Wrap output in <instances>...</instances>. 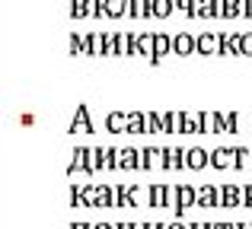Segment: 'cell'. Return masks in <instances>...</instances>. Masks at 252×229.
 I'll return each mask as SVG.
<instances>
[{
    "instance_id": "cell-1",
    "label": "cell",
    "mask_w": 252,
    "mask_h": 229,
    "mask_svg": "<svg viewBox=\"0 0 252 229\" xmlns=\"http://www.w3.org/2000/svg\"><path fill=\"white\" fill-rule=\"evenodd\" d=\"M172 207H176V217L182 220V213L189 210V207H198V188H191L189 181L185 185L176 188V201H172Z\"/></svg>"
},
{
    "instance_id": "cell-2",
    "label": "cell",
    "mask_w": 252,
    "mask_h": 229,
    "mask_svg": "<svg viewBox=\"0 0 252 229\" xmlns=\"http://www.w3.org/2000/svg\"><path fill=\"white\" fill-rule=\"evenodd\" d=\"M74 172H86V175L96 172V169H93V150H86V147H77L74 150L70 166H67V175H74Z\"/></svg>"
},
{
    "instance_id": "cell-3",
    "label": "cell",
    "mask_w": 252,
    "mask_h": 229,
    "mask_svg": "<svg viewBox=\"0 0 252 229\" xmlns=\"http://www.w3.org/2000/svg\"><path fill=\"white\" fill-rule=\"evenodd\" d=\"M141 169L144 172H150V169H166V150H160V147L141 150Z\"/></svg>"
},
{
    "instance_id": "cell-4",
    "label": "cell",
    "mask_w": 252,
    "mask_h": 229,
    "mask_svg": "<svg viewBox=\"0 0 252 229\" xmlns=\"http://www.w3.org/2000/svg\"><path fill=\"white\" fill-rule=\"evenodd\" d=\"M93 169H118V150L112 147H96L93 150Z\"/></svg>"
},
{
    "instance_id": "cell-5",
    "label": "cell",
    "mask_w": 252,
    "mask_h": 229,
    "mask_svg": "<svg viewBox=\"0 0 252 229\" xmlns=\"http://www.w3.org/2000/svg\"><path fill=\"white\" fill-rule=\"evenodd\" d=\"M233 162H236V147H217L211 153V169H217V172L233 169Z\"/></svg>"
},
{
    "instance_id": "cell-6",
    "label": "cell",
    "mask_w": 252,
    "mask_h": 229,
    "mask_svg": "<svg viewBox=\"0 0 252 229\" xmlns=\"http://www.w3.org/2000/svg\"><path fill=\"white\" fill-rule=\"evenodd\" d=\"M70 130H74V134H77V130H80V134H93V130H96V127H93V121H90V108H86L83 102L77 105V112H74V121H70Z\"/></svg>"
},
{
    "instance_id": "cell-7",
    "label": "cell",
    "mask_w": 252,
    "mask_h": 229,
    "mask_svg": "<svg viewBox=\"0 0 252 229\" xmlns=\"http://www.w3.org/2000/svg\"><path fill=\"white\" fill-rule=\"evenodd\" d=\"M166 169H172V172H182V169H189V150L169 147V150H166Z\"/></svg>"
},
{
    "instance_id": "cell-8",
    "label": "cell",
    "mask_w": 252,
    "mask_h": 229,
    "mask_svg": "<svg viewBox=\"0 0 252 229\" xmlns=\"http://www.w3.org/2000/svg\"><path fill=\"white\" fill-rule=\"evenodd\" d=\"M220 207H243V188L240 185H220Z\"/></svg>"
},
{
    "instance_id": "cell-9",
    "label": "cell",
    "mask_w": 252,
    "mask_h": 229,
    "mask_svg": "<svg viewBox=\"0 0 252 229\" xmlns=\"http://www.w3.org/2000/svg\"><path fill=\"white\" fill-rule=\"evenodd\" d=\"M115 207H137V185H115Z\"/></svg>"
},
{
    "instance_id": "cell-10",
    "label": "cell",
    "mask_w": 252,
    "mask_h": 229,
    "mask_svg": "<svg viewBox=\"0 0 252 229\" xmlns=\"http://www.w3.org/2000/svg\"><path fill=\"white\" fill-rule=\"evenodd\" d=\"M211 166V153L204 147H191L189 150V172H201Z\"/></svg>"
},
{
    "instance_id": "cell-11",
    "label": "cell",
    "mask_w": 252,
    "mask_h": 229,
    "mask_svg": "<svg viewBox=\"0 0 252 229\" xmlns=\"http://www.w3.org/2000/svg\"><path fill=\"white\" fill-rule=\"evenodd\" d=\"M198 207H220V188L217 185H201L198 188Z\"/></svg>"
},
{
    "instance_id": "cell-12",
    "label": "cell",
    "mask_w": 252,
    "mask_h": 229,
    "mask_svg": "<svg viewBox=\"0 0 252 229\" xmlns=\"http://www.w3.org/2000/svg\"><path fill=\"white\" fill-rule=\"evenodd\" d=\"M118 169H141V150L134 147L118 150Z\"/></svg>"
},
{
    "instance_id": "cell-13",
    "label": "cell",
    "mask_w": 252,
    "mask_h": 229,
    "mask_svg": "<svg viewBox=\"0 0 252 229\" xmlns=\"http://www.w3.org/2000/svg\"><path fill=\"white\" fill-rule=\"evenodd\" d=\"M105 130H109V134L128 130V115H125V112H109V115H105Z\"/></svg>"
},
{
    "instance_id": "cell-14",
    "label": "cell",
    "mask_w": 252,
    "mask_h": 229,
    "mask_svg": "<svg viewBox=\"0 0 252 229\" xmlns=\"http://www.w3.org/2000/svg\"><path fill=\"white\" fill-rule=\"evenodd\" d=\"M169 194L166 185H150V207H169Z\"/></svg>"
},
{
    "instance_id": "cell-15",
    "label": "cell",
    "mask_w": 252,
    "mask_h": 229,
    "mask_svg": "<svg viewBox=\"0 0 252 229\" xmlns=\"http://www.w3.org/2000/svg\"><path fill=\"white\" fill-rule=\"evenodd\" d=\"M144 124H147V115H141V112H128V130L131 134H144Z\"/></svg>"
},
{
    "instance_id": "cell-16",
    "label": "cell",
    "mask_w": 252,
    "mask_h": 229,
    "mask_svg": "<svg viewBox=\"0 0 252 229\" xmlns=\"http://www.w3.org/2000/svg\"><path fill=\"white\" fill-rule=\"evenodd\" d=\"M179 134H198V121L189 112H179Z\"/></svg>"
},
{
    "instance_id": "cell-17",
    "label": "cell",
    "mask_w": 252,
    "mask_h": 229,
    "mask_svg": "<svg viewBox=\"0 0 252 229\" xmlns=\"http://www.w3.org/2000/svg\"><path fill=\"white\" fill-rule=\"evenodd\" d=\"M227 130H230V124H227V115L214 112V115H211V134H227Z\"/></svg>"
},
{
    "instance_id": "cell-18",
    "label": "cell",
    "mask_w": 252,
    "mask_h": 229,
    "mask_svg": "<svg viewBox=\"0 0 252 229\" xmlns=\"http://www.w3.org/2000/svg\"><path fill=\"white\" fill-rule=\"evenodd\" d=\"M172 51H176V54H191V51H195V42H191L189 35H179L176 42H172Z\"/></svg>"
},
{
    "instance_id": "cell-19",
    "label": "cell",
    "mask_w": 252,
    "mask_h": 229,
    "mask_svg": "<svg viewBox=\"0 0 252 229\" xmlns=\"http://www.w3.org/2000/svg\"><path fill=\"white\" fill-rule=\"evenodd\" d=\"M176 124H179V115L176 112H166V115H163V134H176Z\"/></svg>"
},
{
    "instance_id": "cell-20",
    "label": "cell",
    "mask_w": 252,
    "mask_h": 229,
    "mask_svg": "<svg viewBox=\"0 0 252 229\" xmlns=\"http://www.w3.org/2000/svg\"><path fill=\"white\" fill-rule=\"evenodd\" d=\"M249 153H252V150H246V147H236V162H233V169H236V172H240V169H246Z\"/></svg>"
},
{
    "instance_id": "cell-21",
    "label": "cell",
    "mask_w": 252,
    "mask_h": 229,
    "mask_svg": "<svg viewBox=\"0 0 252 229\" xmlns=\"http://www.w3.org/2000/svg\"><path fill=\"white\" fill-rule=\"evenodd\" d=\"M99 207H115V188L102 185V198H99Z\"/></svg>"
},
{
    "instance_id": "cell-22",
    "label": "cell",
    "mask_w": 252,
    "mask_h": 229,
    "mask_svg": "<svg viewBox=\"0 0 252 229\" xmlns=\"http://www.w3.org/2000/svg\"><path fill=\"white\" fill-rule=\"evenodd\" d=\"M147 130H150V134H163V118L150 112V115H147Z\"/></svg>"
},
{
    "instance_id": "cell-23",
    "label": "cell",
    "mask_w": 252,
    "mask_h": 229,
    "mask_svg": "<svg viewBox=\"0 0 252 229\" xmlns=\"http://www.w3.org/2000/svg\"><path fill=\"white\" fill-rule=\"evenodd\" d=\"M166 48H169V42H166V35H157V54H154V64L160 61L163 54H166Z\"/></svg>"
},
{
    "instance_id": "cell-24",
    "label": "cell",
    "mask_w": 252,
    "mask_h": 229,
    "mask_svg": "<svg viewBox=\"0 0 252 229\" xmlns=\"http://www.w3.org/2000/svg\"><path fill=\"white\" fill-rule=\"evenodd\" d=\"M211 48H214V38H211V35L198 38V51H201V54H211Z\"/></svg>"
},
{
    "instance_id": "cell-25",
    "label": "cell",
    "mask_w": 252,
    "mask_h": 229,
    "mask_svg": "<svg viewBox=\"0 0 252 229\" xmlns=\"http://www.w3.org/2000/svg\"><path fill=\"white\" fill-rule=\"evenodd\" d=\"M227 124H230V134H236V130H240V127H236V124H240V115L230 112V115H227Z\"/></svg>"
},
{
    "instance_id": "cell-26",
    "label": "cell",
    "mask_w": 252,
    "mask_h": 229,
    "mask_svg": "<svg viewBox=\"0 0 252 229\" xmlns=\"http://www.w3.org/2000/svg\"><path fill=\"white\" fill-rule=\"evenodd\" d=\"M236 10H240V6H236V0H227V3H223V16H233Z\"/></svg>"
},
{
    "instance_id": "cell-27",
    "label": "cell",
    "mask_w": 252,
    "mask_h": 229,
    "mask_svg": "<svg viewBox=\"0 0 252 229\" xmlns=\"http://www.w3.org/2000/svg\"><path fill=\"white\" fill-rule=\"evenodd\" d=\"M86 13V0H74V16H83Z\"/></svg>"
},
{
    "instance_id": "cell-28",
    "label": "cell",
    "mask_w": 252,
    "mask_h": 229,
    "mask_svg": "<svg viewBox=\"0 0 252 229\" xmlns=\"http://www.w3.org/2000/svg\"><path fill=\"white\" fill-rule=\"evenodd\" d=\"M166 10H169V3H166V0H157V3H154V13H160V16H163Z\"/></svg>"
},
{
    "instance_id": "cell-29",
    "label": "cell",
    "mask_w": 252,
    "mask_h": 229,
    "mask_svg": "<svg viewBox=\"0 0 252 229\" xmlns=\"http://www.w3.org/2000/svg\"><path fill=\"white\" fill-rule=\"evenodd\" d=\"M243 54H252V35L243 38Z\"/></svg>"
},
{
    "instance_id": "cell-30",
    "label": "cell",
    "mask_w": 252,
    "mask_h": 229,
    "mask_svg": "<svg viewBox=\"0 0 252 229\" xmlns=\"http://www.w3.org/2000/svg\"><path fill=\"white\" fill-rule=\"evenodd\" d=\"M70 51H74V54H77V51H83V42H80V38H70Z\"/></svg>"
},
{
    "instance_id": "cell-31",
    "label": "cell",
    "mask_w": 252,
    "mask_h": 229,
    "mask_svg": "<svg viewBox=\"0 0 252 229\" xmlns=\"http://www.w3.org/2000/svg\"><path fill=\"white\" fill-rule=\"evenodd\" d=\"M19 124H35V115H19Z\"/></svg>"
},
{
    "instance_id": "cell-32",
    "label": "cell",
    "mask_w": 252,
    "mask_h": 229,
    "mask_svg": "<svg viewBox=\"0 0 252 229\" xmlns=\"http://www.w3.org/2000/svg\"><path fill=\"white\" fill-rule=\"evenodd\" d=\"M141 229H169V226H163V223H144Z\"/></svg>"
},
{
    "instance_id": "cell-33",
    "label": "cell",
    "mask_w": 252,
    "mask_h": 229,
    "mask_svg": "<svg viewBox=\"0 0 252 229\" xmlns=\"http://www.w3.org/2000/svg\"><path fill=\"white\" fill-rule=\"evenodd\" d=\"M191 229H214V223H191Z\"/></svg>"
},
{
    "instance_id": "cell-34",
    "label": "cell",
    "mask_w": 252,
    "mask_h": 229,
    "mask_svg": "<svg viewBox=\"0 0 252 229\" xmlns=\"http://www.w3.org/2000/svg\"><path fill=\"white\" fill-rule=\"evenodd\" d=\"M115 229H141V226H137V223H118Z\"/></svg>"
},
{
    "instance_id": "cell-35",
    "label": "cell",
    "mask_w": 252,
    "mask_h": 229,
    "mask_svg": "<svg viewBox=\"0 0 252 229\" xmlns=\"http://www.w3.org/2000/svg\"><path fill=\"white\" fill-rule=\"evenodd\" d=\"M169 229H191V226H185V223H182V220H176V223H172Z\"/></svg>"
},
{
    "instance_id": "cell-36",
    "label": "cell",
    "mask_w": 252,
    "mask_h": 229,
    "mask_svg": "<svg viewBox=\"0 0 252 229\" xmlns=\"http://www.w3.org/2000/svg\"><path fill=\"white\" fill-rule=\"evenodd\" d=\"M214 229H236L233 223H214Z\"/></svg>"
},
{
    "instance_id": "cell-37",
    "label": "cell",
    "mask_w": 252,
    "mask_h": 229,
    "mask_svg": "<svg viewBox=\"0 0 252 229\" xmlns=\"http://www.w3.org/2000/svg\"><path fill=\"white\" fill-rule=\"evenodd\" d=\"M70 229H93L90 223H70Z\"/></svg>"
},
{
    "instance_id": "cell-38",
    "label": "cell",
    "mask_w": 252,
    "mask_h": 229,
    "mask_svg": "<svg viewBox=\"0 0 252 229\" xmlns=\"http://www.w3.org/2000/svg\"><path fill=\"white\" fill-rule=\"evenodd\" d=\"M93 229H115V226H109V223H96Z\"/></svg>"
},
{
    "instance_id": "cell-39",
    "label": "cell",
    "mask_w": 252,
    "mask_h": 229,
    "mask_svg": "<svg viewBox=\"0 0 252 229\" xmlns=\"http://www.w3.org/2000/svg\"><path fill=\"white\" fill-rule=\"evenodd\" d=\"M236 229H252V223H236Z\"/></svg>"
}]
</instances>
